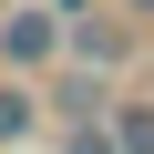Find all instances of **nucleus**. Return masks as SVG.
Instances as JSON below:
<instances>
[{
    "mask_svg": "<svg viewBox=\"0 0 154 154\" xmlns=\"http://www.w3.org/2000/svg\"><path fill=\"white\" fill-rule=\"evenodd\" d=\"M123 144H134V154H154V113H123Z\"/></svg>",
    "mask_w": 154,
    "mask_h": 154,
    "instance_id": "obj_1",
    "label": "nucleus"
},
{
    "mask_svg": "<svg viewBox=\"0 0 154 154\" xmlns=\"http://www.w3.org/2000/svg\"><path fill=\"white\" fill-rule=\"evenodd\" d=\"M144 11H154V0H144Z\"/></svg>",
    "mask_w": 154,
    "mask_h": 154,
    "instance_id": "obj_2",
    "label": "nucleus"
}]
</instances>
